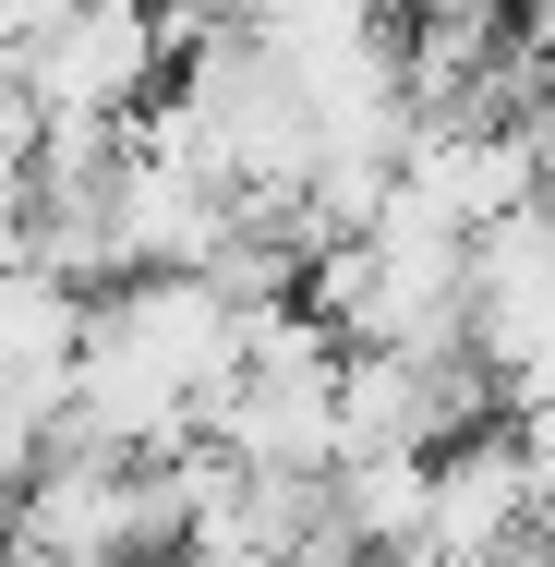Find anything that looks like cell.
Masks as SVG:
<instances>
[{"label":"cell","instance_id":"6da1fadb","mask_svg":"<svg viewBox=\"0 0 555 567\" xmlns=\"http://www.w3.org/2000/svg\"><path fill=\"white\" fill-rule=\"evenodd\" d=\"M254 315H229L206 278H121L85 315V374H73V423L49 458H182L218 435L229 386H241Z\"/></svg>","mask_w":555,"mask_h":567},{"label":"cell","instance_id":"7a4b0ae2","mask_svg":"<svg viewBox=\"0 0 555 567\" xmlns=\"http://www.w3.org/2000/svg\"><path fill=\"white\" fill-rule=\"evenodd\" d=\"M157 85H182V37H169L157 0H97L85 24H61L49 49H24L37 121H145Z\"/></svg>","mask_w":555,"mask_h":567},{"label":"cell","instance_id":"3957f363","mask_svg":"<svg viewBox=\"0 0 555 567\" xmlns=\"http://www.w3.org/2000/svg\"><path fill=\"white\" fill-rule=\"evenodd\" d=\"M471 350H483L507 423L555 399V218L544 206L471 241Z\"/></svg>","mask_w":555,"mask_h":567},{"label":"cell","instance_id":"277c9868","mask_svg":"<svg viewBox=\"0 0 555 567\" xmlns=\"http://www.w3.org/2000/svg\"><path fill=\"white\" fill-rule=\"evenodd\" d=\"M544 532V483H532V447L520 423L471 435V447L435 458V519H423V556H507Z\"/></svg>","mask_w":555,"mask_h":567},{"label":"cell","instance_id":"5b68a950","mask_svg":"<svg viewBox=\"0 0 555 567\" xmlns=\"http://www.w3.org/2000/svg\"><path fill=\"white\" fill-rule=\"evenodd\" d=\"M97 0H0V49H49L61 24H85Z\"/></svg>","mask_w":555,"mask_h":567},{"label":"cell","instance_id":"8992f818","mask_svg":"<svg viewBox=\"0 0 555 567\" xmlns=\"http://www.w3.org/2000/svg\"><path fill=\"white\" fill-rule=\"evenodd\" d=\"M520 0H387V24H495Z\"/></svg>","mask_w":555,"mask_h":567}]
</instances>
